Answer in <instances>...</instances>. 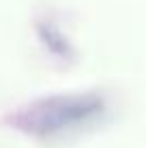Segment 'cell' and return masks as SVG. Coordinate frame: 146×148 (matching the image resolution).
<instances>
[{"instance_id":"obj_1","label":"cell","mask_w":146,"mask_h":148,"mask_svg":"<svg viewBox=\"0 0 146 148\" xmlns=\"http://www.w3.org/2000/svg\"><path fill=\"white\" fill-rule=\"evenodd\" d=\"M103 110V101L97 95H56L24 105L11 116V125L34 137H49L77 127Z\"/></svg>"}]
</instances>
